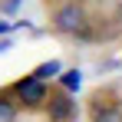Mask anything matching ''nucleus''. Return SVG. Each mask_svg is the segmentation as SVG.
<instances>
[{
	"mask_svg": "<svg viewBox=\"0 0 122 122\" xmlns=\"http://www.w3.org/2000/svg\"><path fill=\"white\" fill-rule=\"evenodd\" d=\"M0 122H17V102L10 96H0Z\"/></svg>",
	"mask_w": 122,
	"mask_h": 122,
	"instance_id": "nucleus-7",
	"label": "nucleus"
},
{
	"mask_svg": "<svg viewBox=\"0 0 122 122\" xmlns=\"http://www.w3.org/2000/svg\"><path fill=\"white\" fill-rule=\"evenodd\" d=\"M86 7L79 0H66L53 10V30L63 33V36H82L86 33Z\"/></svg>",
	"mask_w": 122,
	"mask_h": 122,
	"instance_id": "nucleus-1",
	"label": "nucleus"
},
{
	"mask_svg": "<svg viewBox=\"0 0 122 122\" xmlns=\"http://www.w3.org/2000/svg\"><path fill=\"white\" fill-rule=\"evenodd\" d=\"M60 69H63L60 63H56V60H50V63H40V66H36L30 76H36V79H43V82H46V79H53V76H60Z\"/></svg>",
	"mask_w": 122,
	"mask_h": 122,
	"instance_id": "nucleus-6",
	"label": "nucleus"
},
{
	"mask_svg": "<svg viewBox=\"0 0 122 122\" xmlns=\"http://www.w3.org/2000/svg\"><path fill=\"white\" fill-rule=\"evenodd\" d=\"M10 46H13V43H10V40H7V36H3V40H0V53H7Z\"/></svg>",
	"mask_w": 122,
	"mask_h": 122,
	"instance_id": "nucleus-9",
	"label": "nucleus"
},
{
	"mask_svg": "<svg viewBox=\"0 0 122 122\" xmlns=\"http://www.w3.org/2000/svg\"><path fill=\"white\" fill-rule=\"evenodd\" d=\"M92 122H122V109L119 106H96L92 109Z\"/></svg>",
	"mask_w": 122,
	"mask_h": 122,
	"instance_id": "nucleus-5",
	"label": "nucleus"
},
{
	"mask_svg": "<svg viewBox=\"0 0 122 122\" xmlns=\"http://www.w3.org/2000/svg\"><path fill=\"white\" fill-rule=\"evenodd\" d=\"M60 86L66 89V92H76L82 86V73L79 69H60Z\"/></svg>",
	"mask_w": 122,
	"mask_h": 122,
	"instance_id": "nucleus-4",
	"label": "nucleus"
},
{
	"mask_svg": "<svg viewBox=\"0 0 122 122\" xmlns=\"http://www.w3.org/2000/svg\"><path fill=\"white\" fill-rule=\"evenodd\" d=\"M43 106H46V112H50V122H69V119H73V112H76V102H73V96H69L66 89L50 92Z\"/></svg>",
	"mask_w": 122,
	"mask_h": 122,
	"instance_id": "nucleus-3",
	"label": "nucleus"
},
{
	"mask_svg": "<svg viewBox=\"0 0 122 122\" xmlns=\"http://www.w3.org/2000/svg\"><path fill=\"white\" fill-rule=\"evenodd\" d=\"M13 26H17V23H7V20H0V36H7V33H10Z\"/></svg>",
	"mask_w": 122,
	"mask_h": 122,
	"instance_id": "nucleus-8",
	"label": "nucleus"
},
{
	"mask_svg": "<svg viewBox=\"0 0 122 122\" xmlns=\"http://www.w3.org/2000/svg\"><path fill=\"white\" fill-rule=\"evenodd\" d=\"M13 96H17L13 102H23L26 109H40L43 102H46V96H50V89L36 76H23V79L13 82Z\"/></svg>",
	"mask_w": 122,
	"mask_h": 122,
	"instance_id": "nucleus-2",
	"label": "nucleus"
}]
</instances>
